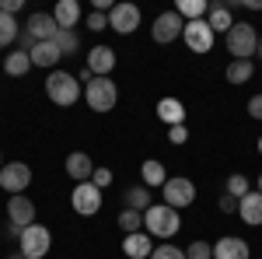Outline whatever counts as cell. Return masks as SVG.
I'll return each instance as SVG.
<instances>
[{
    "label": "cell",
    "instance_id": "cell-37",
    "mask_svg": "<svg viewBox=\"0 0 262 259\" xmlns=\"http://www.w3.org/2000/svg\"><path fill=\"white\" fill-rule=\"evenodd\" d=\"M21 4H25V0H0V11L14 18V14H18V11H21Z\"/></svg>",
    "mask_w": 262,
    "mask_h": 259
},
{
    "label": "cell",
    "instance_id": "cell-44",
    "mask_svg": "<svg viewBox=\"0 0 262 259\" xmlns=\"http://www.w3.org/2000/svg\"><path fill=\"white\" fill-rule=\"evenodd\" d=\"M259 193H262V175H259Z\"/></svg>",
    "mask_w": 262,
    "mask_h": 259
},
{
    "label": "cell",
    "instance_id": "cell-39",
    "mask_svg": "<svg viewBox=\"0 0 262 259\" xmlns=\"http://www.w3.org/2000/svg\"><path fill=\"white\" fill-rule=\"evenodd\" d=\"M221 210H224V214H234V210H238V200L231 196V193H227V196H221Z\"/></svg>",
    "mask_w": 262,
    "mask_h": 259
},
{
    "label": "cell",
    "instance_id": "cell-8",
    "mask_svg": "<svg viewBox=\"0 0 262 259\" xmlns=\"http://www.w3.org/2000/svg\"><path fill=\"white\" fill-rule=\"evenodd\" d=\"M70 203H74V210H77L81 217H91V214L101 210V189L95 186V182H77Z\"/></svg>",
    "mask_w": 262,
    "mask_h": 259
},
{
    "label": "cell",
    "instance_id": "cell-38",
    "mask_svg": "<svg viewBox=\"0 0 262 259\" xmlns=\"http://www.w3.org/2000/svg\"><path fill=\"white\" fill-rule=\"evenodd\" d=\"M168 140H171V144H185V140H189L185 126H171V130H168Z\"/></svg>",
    "mask_w": 262,
    "mask_h": 259
},
{
    "label": "cell",
    "instance_id": "cell-42",
    "mask_svg": "<svg viewBox=\"0 0 262 259\" xmlns=\"http://www.w3.org/2000/svg\"><path fill=\"white\" fill-rule=\"evenodd\" d=\"M255 53H259V56H262V39H259V49H255Z\"/></svg>",
    "mask_w": 262,
    "mask_h": 259
},
{
    "label": "cell",
    "instance_id": "cell-31",
    "mask_svg": "<svg viewBox=\"0 0 262 259\" xmlns=\"http://www.w3.org/2000/svg\"><path fill=\"white\" fill-rule=\"evenodd\" d=\"M185 259H213V245L210 242H192L189 249H185Z\"/></svg>",
    "mask_w": 262,
    "mask_h": 259
},
{
    "label": "cell",
    "instance_id": "cell-45",
    "mask_svg": "<svg viewBox=\"0 0 262 259\" xmlns=\"http://www.w3.org/2000/svg\"><path fill=\"white\" fill-rule=\"evenodd\" d=\"M0 168H4V158H0Z\"/></svg>",
    "mask_w": 262,
    "mask_h": 259
},
{
    "label": "cell",
    "instance_id": "cell-27",
    "mask_svg": "<svg viewBox=\"0 0 262 259\" xmlns=\"http://www.w3.org/2000/svg\"><path fill=\"white\" fill-rule=\"evenodd\" d=\"M18 35H21V25L11 18V14H4V11H0V49H4V46H11Z\"/></svg>",
    "mask_w": 262,
    "mask_h": 259
},
{
    "label": "cell",
    "instance_id": "cell-1",
    "mask_svg": "<svg viewBox=\"0 0 262 259\" xmlns=\"http://www.w3.org/2000/svg\"><path fill=\"white\" fill-rule=\"evenodd\" d=\"M143 228H147L150 238H171V235L182 228V217H179L175 207H168V203H154V207L143 214Z\"/></svg>",
    "mask_w": 262,
    "mask_h": 259
},
{
    "label": "cell",
    "instance_id": "cell-20",
    "mask_svg": "<svg viewBox=\"0 0 262 259\" xmlns=\"http://www.w3.org/2000/svg\"><path fill=\"white\" fill-rule=\"evenodd\" d=\"M122 252H126L129 259H150V252H154V245H150V235H147V231L126 235V242H122Z\"/></svg>",
    "mask_w": 262,
    "mask_h": 259
},
{
    "label": "cell",
    "instance_id": "cell-26",
    "mask_svg": "<svg viewBox=\"0 0 262 259\" xmlns=\"http://www.w3.org/2000/svg\"><path fill=\"white\" fill-rule=\"evenodd\" d=\"M126 207L129 210H140V214H147L154 203H150V189L147 186H133L129 193H126Z\"/></svg>",
    "mask_w": 262,
    "mask_h": 259
},
{
    "label": "cell",
    "instance_id": "cell-43",
    "mask_svg": "<svg viewBox=\"0 0 262 259\" xmlns=\"http://www.w3.org/2000/svg\"><path fill=\"white\" fill-rule=\"evenodd\" d=\"M259 154H262V137H259Z\"/></svg>",
    "mask_w": 262,
    "mask_h": 259
},
{
    "label": "cell",
    "instance_id": "cell-21",
    "mask_svg": "<svg viewBox=\"0 0 262 259\" xmlns=\"http://www.w3.org/2000/svg\"><path fill=\"white\" fill-rule=\"evenodd\" d=\"M53 18L60 28H74L77 18H81V7H77V0H60L56 7H53Z\"/></svg>",
    "mask_w": 262,
    "mask_h": 259
},
{
    "label": "cell",
    "instance_id": "cell-16",
    "mask_svg": "<svg viewBox=\"0 0 262 259\" xmlns=\"http://www.w3.org/2000/svg\"><path fill=\"white\" fill-rule=\"evenodd\" d=\"M238 214H242V221L248 228H262V193L259 189L255 193H245L238 200Z\"/></svg>",
    "mask_w": 262,
    "mask_h": 259
},
{
    "label": "cell",
    "instance_id": "cell-34",
    "mask_svg": "<svg viewBox=\"0 0 262 259\" xmlns=\"http://www.w3.org/2000/svg\"><path fill=\"white\" fill-rule=\"evenodd\" d=\"M88 28H91V32H105V28H108V14H105V11H91V14H88Z\"/></svg>",
    "mask_w": 262,
    "mask_h": 259
},
{
    "label": "cell",
    "instance_id": "cell-35",
    "mask_svg": "<svg viewBox=\"0 0 262 259\" xmlns=\"http://www.w3.org/2000/svg\"><path fill=\"white\" fill-rule=\"evenodd\" d=\"M91 182H95L98 189H105V186L112 182V172H108V168H95V175H91Z\"/></svg>",
    "mask_w": 262,
    "mask_h": 259
},
{
    "label": "cell",
    "instance_id": "cell-11",
    "mask_svg": "<svg viewBox=\"0 0 262 259\" xmlns=\"http://www.w3.org/2000/svg\"><path fill=\"white\" fill-rule=\"evenodd\" d=\"M182 39H185V46H189L192 53H210V49H213V28H210L203 18L200 21H185Z\"/></svg>",
    "mask_w": 262,
    "mask_h": 259
},
{
    "label": "cell",
    "instance_id": "cell-19",
    "mask_svg": "<svg viewBox=\"0 0 262 259\" xmlns=\"http://www.w3.org/2000/svg\"><path fill=\"white\" fill-rule=\"evenodd\" d=\"M28 56H32V67H56L63 53H60V46L49 39V42H35Z\"/></svg>",
    "mask_w": 262,
    "mask_h": 259
},
{
    "label": "cell",
    "instance_id": "cell-40",
    "mask_svg": "<svg viewBox=\"0 0 262 259\" xmlns=\"http://www.w3.org/2000/svg\"><path fill=\"white\" fill-rule=\"evenodd\" d=\"M245 7H252V11H262V0H245Z\"/></svg>",
    "mask_w": 262,
    "mask_h": 259
},
{
    "label": "cell",
    "instance_id": "cell-23",
    "mask_svg": "<svg viewBox=\"0 0 262 259\" xmlns=\"http://www.w3.org/2000/svg\"><path fill=\"white\" fill-rule=\"evenodd\" d=\"M28 70H32V56H28V53L11 49V56H4V74H11V77H25Z\"/></svg>",
    "mask_w": 262,
    "mask_h": 259
},
{
    "label": "cell",
    "instance_id": "cell-14",
    "mask_svg": "<svg viewBox=\"0 0 262 259\" xmlns=\"http://www.w3.org/2000/svg\"><path fill=\"white\" fill-rule=\"evenodd\" d=\"M7 217L14 228H28V224H35V203L28 196H11L7 200Z\"/></svg>",
    "mask_w": 262,
    "mask_h": 259
},
{
    "label": "cell",
    "instance_id": "cell-33",
    "mask_svg": "<svg viewBox=\"0 0 262 259\" xmlns=\"http://www.w3.org/2000/svg\"><path fill=\"white\" fill-rule=\"evenodd\" d=\"M150 259H185V249H175V245H158Z\"/></svg>",
    "mask_w": 262,
    "mask_h": 259
},
{
    "label": "cell",
    "instance_id": "cell-13",
    "mask_svg": "<svg viewBox=\"0 0 262 259\" xmlns=\"http://www.w3.org/2000/svg\"><path fill=\"white\" fill-rule=\"evenodd\" d=\"M88 70H91L95 77H108V74L116 70V49H112V46H95V49L88 53Z\"/></svg>",
    "mask_w": 262,
    "mask_h": 259
},
{
    "label": "cell",
    "instance_id": "cell-6",
    "mask_svg": "<svg viewBox=\"0 0 262 259\" xmlns=\"http://www.w3.org/2000/svg\"><path fill=\"white\" fill-rule=\"evenodd\" d=\"M28 182H32V168L25 165V161H11V165H4L0 168V189L4 193H11V196H18L28 189Z\"/></svg>",
    "mask_w": 262,
    "mask_h": 259
},
{
    "label": "cell",
    "instance_id": "cell-28",
    "mask_svg": "<svg viewBox=\"0 0 262 259\" xmlns=\"http://www.w3.org/2000/svg\"><path fill=\"white\" fill-rule=\"evenodd\" d=\"M175 11L182 14V21H200L206 14V0H179Z\"/></svg>",
    "mask_w": 262,
    "mask_h": 259
},
{
    "label": "cell",
    "instance_id": "cell-5",
    "mask_svg": "<svg viewBox=\"0 0 262 259\" xmlns=\"http://www.w3.org/2000/svg\"><path fill=\"white\" fill-rule=\"evenodd\" d=\"M18 245H21V256L42 259L49 252V245H53V235H49V228H42V224H28V228L21 231Z\"/></svg>",
    "mask_w": 262,
    "mask_h": 259
},
{
    "label": "cell",
    "instance_id": "cell-29",
    "mask_svg": "<svg viewBox=\"0 0 262 259\" xmlns=\"http://www.w3.org/2000/svg\"><path fill=\"white\" fill-rule=\"evenodd\" d=\"M119 228L126 231V235H137V231H143V214H140V210H129V207H126V210L119 214Z\"/></svg>",
    "mask_w": 262,
    "mask_h": 259
},
{
    "label": "cell",
    "instance_id": "cell-7",
    "mask_svg": "<svg viewBox=\"0 0 262 259\" xmlns=\"http://www.w3.org/2000/svg\"><path fill=\"white\" fill-rule=\"evenodd\" d=\"M182 32H185V21H182L179 11H164V14H158L154 25H150V35H154V42H161V46L175 42Z\"/></svg>",
    "mask_w": 262,
    "mask_h": 259
},
{
    "label": "cell",
    "instance_id": "cell-9",
    "mask_svg": "<svg viewBox=\"0 0 262 259\" xmlns=\"http://www.w3.org/2000/svg\"><path fill=\"white\" fill-rule=\"evenodd\" d=\"M108 28L119 32V35H133L140 28V7L137 4H116L108 11Z\"/></svg>",
    "mask_w": 262,
    "mask_h": 259
},
{
    "label": "cell",
    "instance_id": "cell-12",
    "mask_svg": "<svg viewBox=\"0 0 262 259\" xmlns=\"http://www.w3.org/2000/svg\"><path fill=\"white\" fill-rule=\"evenodd\" d=\"M25 32H28L35 42H49L56 32H60V25H56V18H53V14H42V11H35L32 18L25 21Z\"/></svg>",
    "mask_w": 262,
    "mask_h": 259
},
{
    "label": "cell",
    "instance_id": "cell-18",
    "mask_svg": "<svg viewBox=\"0 0 262 259\" xmlns=\"http://www.w3.org/2000/svg\"><path fill=\"white\" fill-rule=\"evenodd\" d=\"M67 175H70L74 182H91V175H95V161L88 158L84 151L67 154Z\"/></svg>",
    "mask_w": 262,
    "mask_h": 259
},
{
    "label": "cell",
    "instance_id": "cell-30",
    "mask_svg": "<svg viewBox=\"0 0 262 259\" xmlns=\"http://www.w3.org/2000/svg\"><path fill=\"white\" fill-rule=\"evenodd\" d=\"M53 42L60 46V53H63V56H67V53H74V49L81 46V39H77V32H74V28H60V32L53 35Z\"/></svg>",
    "mask_w": 262,
    "mask_h": 259
},
{
    "label": "cell",
    "instance_id": "cell-25",
    "mask_svg": "<svg viewBox=\"0 0 262 259\" xmlns=\"http://www.w3.org/2000/svg\"><path fill=\"white\" fill-rule=\"evenodd\" d=\"M224 74H227L231 84H245V81H252V74H255V63L252 60H231Z\"/></svg>",
    "mask_w": 262,
    "mask_h": 259
},
{
    "label": "cell",
    "instance_id": "cell-24",
    "mask_svg": "<svg viewBox=\"0 0 262 259\" xmlns=\"http://www.w3.org/2000/svg\"><path fill=\"white\" fill-rule=\"evenodd\" d=\"M140 175H143V186H147V189H154V186H164V182H168L164 165H161V161H154V158H147L140 165Z\"/></svg>",
    "mask_w": 262,
    "mask_h": 259
},
{
    "label": "cell",
    "instance_id": "cell-17",
    "mask_svg": "<svg viewBox=\"0 0 262 259\" xmlns=\"http://www.w3.org/2000/svg\"><path fill=\"white\" fill-rule=\"evenodd\" d=\"M248 242L234 238V235H224L221 242H213V259H248Z\"/></svg>",
    "mask_w": 262,
    "mask_h": 259
},
{
    "label": "cell",
    "instance_id": "cell-4",
    "mask_svg": "<svg viewBox=\"0 0 262 259\" xmlns=\"http://www.w3.org/2000/svg\"><path fill=\"white\" fill-rule=\"evenodd\" d=\"M84 102L95 109V112H112L116 102H119V88L112 77H95L91 84H84Z\"/></svg>",
    "mask_w": 262,
    "mask_h": 259
},
{
    "label": "cell",
    "instance_id": "cell-41",
    "mask_svg": "<svg viewBox=\"0 0 262 259\" xmlns=\"http://www.w3.org/2000/svg\"><path fill=\"white\" fill-rule=\"evenodd\" d=\"M11 259H28V256H21V252H11Z\"/></svg>",
    "mask_w": 262,
    "mask_h": 259
},
{
    "label": "cell",
    "instance_id": "cell-3",
    "mask_svg": "<svg viewBox=\"0 0 262 259\" xmlns=\"http://www.w3.org/2000/svg\"><path fill=\"white\" fill-rule=\"evenodd\" d=\"M46 95H49V102H56V105L67 109V105H74L81 98V81L74 74H67V70H53L46 77Z\"/></svg>",
    "mask_w": 262,
    "mask_h": 259
},
{
    "label": "cell",
    "instance_id": "cell-2",
    "mask_svg": "<svg viewBox=\"0 0 262 259\" xmlns=\"http://www.w3.org/2000/svg\"><path fill=\"white\" fill-rule=\"evenodd\" d=\"M224 42H227V53H231L234 60H252L255 49H259V32H255V25H248V21H234V28L224 35Z\"/></svg>",
    "mask_w": 262,
    "mask_h": 259
},
{
    "label": "cell",
    "instance_id": "cell-22",
    "mask_svg": "<svg viewBox=\"0 0 262 259\" xmlns=\"http://www.w3.org/2000/svg\"><path fill=\"white\" fill-rule=\"evenodd\" d=\"M158 116H161L168 126H182V119H185V105H182L179 98H161L158 102Z\"/></svg>",
    "mask_w": 262,
    "mask_h": 259
},
{
    "label": "cell",
    "instance_id": "cell-10",
    "mask_svg": "<svg viewBox=\"0 0 262 259\" xmlns=\"http://www.w3.org/2000/svg\"><path fill=\"white\" fill-rule=\"evenodd\" d=\"M161 193H164V203L168 207H175V210H182V207H189L192 200H196V182L192 179H168L161 186Z\"/></svg>",
    "mask_w": 262,
    "mask_h": 259
},
{
    "label": "cell",
    "instance_id": "cell-15",
    "mask_svg": "<svg viewBox=\"0 0 262 259\" xmlns=\"http://www.w3.org/2000/svg\"><path fill=\"white\" fill-rule=\"evenodd\" d=\"M206 25L213 28V35L217 32H231L234 28V14H231V4H221V0H213V4H206Z\"/></svg>",
    "mask_w": 262,
    "mask_h": 259
},
{
    "label": "cell",
    "instance_id": "cell-36",
    "mask_svg": "<svg viewBox=\"0 0 262 259\" xmlns=\"http://www.w3.org/2000/svg\"><path fill=\"white\" fill-rule=\"evenodd\" d=\"M248 116L252 119H262V95H252L248 98Z\"/></svg>",
    "mask_w": 262,
    "mask_h": 259
},
{
    "label": "cell",
    "instance_id": "cell-32",
    "mask_svg": "<svg viewBox=\"0 0 262 259\" xmlns=\"http://www.w3.org/2000/svg\"><path fill=\"white\" fill-rule=\"evenodd\" d=\"M227 193L234 200H242L245 193H252V189H248V179H245V175H231V179H227Z\"/></svg>",
    "mask_w": 262,
    "mask_h": 259
}]
</instances>
